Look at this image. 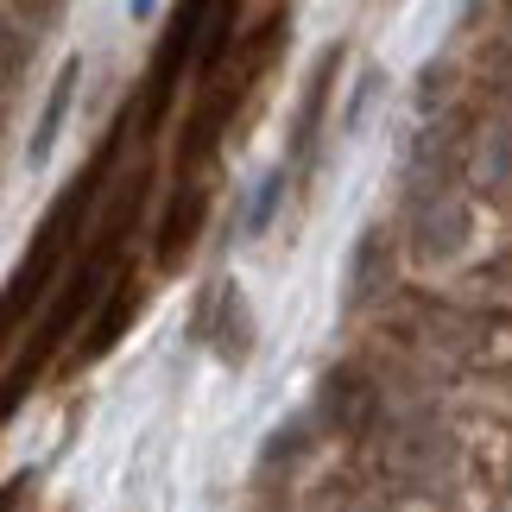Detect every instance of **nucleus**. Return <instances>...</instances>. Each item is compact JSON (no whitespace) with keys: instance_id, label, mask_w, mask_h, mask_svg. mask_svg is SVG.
I'll return each mask as SVG.
<instances>
[{"instance_id":"1","label":"nucleus","mask_w":512,"mask_h":512,"mask_svg":"<svg viewBox=\"0 0 512 512\" xmlns=\"http://www.w3.org/2000/svg\"><path fill=\"white\" fill-rule=\"evenodd\" d=\"M133 310H140V279L133 272H114V291H108V304H102V317L89 323V342L76 348V367H89V361H102V354L127 336V323H133Z\"/></svg>"},{"instance_id":"2","label":"nucleus","mask_w":512,"mask_h":512,"mask_svg":"<svg viewBox=\"0 0 512 512\" xmlns=\"http://www.w3.org/2000/svg\"><path fill=\"white\" fill-rule=\"evenodd\" d=\"M26 487H32L26 475H19V481H7V487H0V512H13L19 500H26Z\"/></svg>"}]
</instances>
